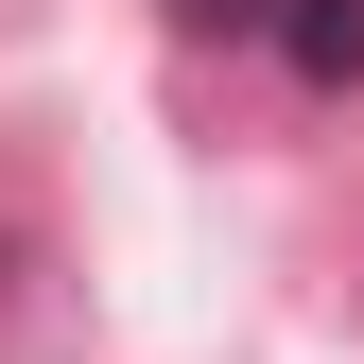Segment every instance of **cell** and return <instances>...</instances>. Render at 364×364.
Here are the masks:
<instances>
[{"label":"cell","instance_id":"obj_1","mask_svg":"<svg viewBox=\"0 0 364 364\" xmlns=\"http://www.w3.org/2000/svg\"><path fill=\"white\" fill-rule=\"evenodd\" d=\"M278 35H295V70H312V87H364V0H295Z\"/></svg>","mask_w":364,"mask_h":364}]
</instances>
